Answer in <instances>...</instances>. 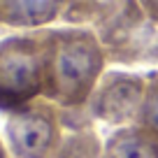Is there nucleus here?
Wrapping results in <instances>:
<instances>
[{
  "instance_id": "423d86ee",
  "label": "nucleus",
  "mask_w": 158,
  "mask_h": 158,
  "mask_svg": "<svg viewBox=\"0 0 158 158\" xmlns=\"http://www.w3.org/2000/svg\"><path fill=\"white\" fill-rule=\"evenodd\" d=\"M68 0H0V28L40 30L60 21Z\"/></svg>"
},
{
  "instance_id": "1a4fd4ad",
  "label": "nucleus",
  "mask_w": 158,
  "mask_h": 158,
  "mask_svg": "<svg viewBox=\"0 0 158 158\" xmlns=\"http://www.w3.org/2000/svg\"><path fill=\"white\" fill-rule=\"evenodd\" d=\"M135 126L158 137V72L147 74V89H144L142 107L135 118Z\"/></svg>"
},
{
  "instance_id": "9b49d317",
  "label": "nucleus",
  "mask_w": 158,
  "mask_h": 158,
  "mask_svg": "<svg viewBox=\"0 0 158 158\" xmlns=\"http://www.w3.org/2000/svg\"><path fill=\"white\" fill-rule=\"evenodd\" d=\"M137 2L142 5V10L147 12L149 19L158 23V0H137Z\"/></svg>"
},
{
  "instance_id": "20e7f679",
  "label": "nucleus",
  "mask_w": 158,
  "mask_h": 158,
  "mask_svg": "<svg viewBox=\"0 0 158 158\" xmlns=\"http://www.w3.org/2000/svg\"><path fill=\"white\" fill-rule=\"evenodd\" d=\"M63 133V107L40 95L7 114L2 142L12 158H54Z\"/></svg>"
},
{
  "instance_id": "f8f14e48",
  "label": "nucleus",
  "mask_w": 158,
  "mask_h": 158,
  "mask_svg": "<svg viewBox=\"0 0 158 158\" xmlns=\"http://www.w3.org/2000/svg\"><path fill=\"white\" fill-rule=\"evenodd\" d=\"M0 158H12L10 151H7V147H5V142H2V137H0Z\"/></svg>"
},
{
  "instance_id": "6e6552de",
  "label": "nucleus",
  "mask_w": 158,
  "mask_h": 158,
  "mask_svg": "<svg viewBox=\"0 0 158 158\" xmlns=\"http://www.w3.org/2000/svg\"><path fill=\"white\" fill-rule=\"evenodd\" d=\"M102 158H158V137L135 123L114 128L102 144Z\"/></svg>"
},
{
  "instance_id": "0eeeda50",
  "label": "nucleus",
  "mask_w": 158,
  "mask_h": 158,
  "mask_svg": "<svg viewBox=\"0 0 158 158\" xmlns=\"http://www.w3.org/2000/svg\"><path fill=\"white\" fill-rule=\"evenodd\" d=\"M63 139L54 158H102V139L86 109H63Z\"/></svg>"
},
{
  "instance_id": "39448f33",
  "label": "nucleus",
  "mask_w": 158,
  "mask_h": 158,
  "mask_svg": "<svg viewBox=\"0 0 158 158\" xmlns=\"http://www.w3.org/2000/svg\"><path fill=\"white\" fill-rule=\"evenodd\" d=\"M144 89L147 74L105 70L84 109L93 121H102L112 128L133 126L142 107Z\"/></svg>"
},
{
  "instance_id": "f03ea898",
  "label": "nucleus",
  "mask_w": 158,
  "mask_h": 158,
  "mask_svg": "<svg viewBox=\"0 0 158 158\" xmlns=\"http://www.w3.org/2000/svg\"><path fill=\"white\" fill-rule=\"evenodd\" d=\"M91 28L102 42L107 63H158V23L137 0H102Z\"/></svg>"
},
{
  "instance_id": "7ed1b4c3",
  "label": "nucleus",
  "mask_w": 158,
  "mask_h": 158,
  "mask_svg": "<svg viewBox=\"0 0 158 158\" xmlns=\"http://www.w3.org/2000/svg\"><path fill=\"white\" fill-rule=\"evenodd\" d=\"M49 28L19 30L0 40V112H14L44 93Z\"/></svg>"
},
{
  "instance_id": "f257e3e1",
  "label": "nucleus",
  "mask_w": 158,
  "mask_h": 158,
  "mask_svg": "<svg viewBox=\"0 0 158 158\" xmlns=\"http://www.w3.org/2000/svg\"><path fill=\"white\" fill-rule=\"evenodd\" d=\"M105 70L107 54L91 26L49 28L44 98L63 109H81Z\"/></svg>"
},
{
  "instance_id": "9d476101",
  "label": "nucleus",
  "mask_w": 158,
  "mask_h": 158,
  "mask_svg": "<svg viewBox=\"0 0 158 158\" xmlns=\"http://www.w3.org/2000/svg\"><path fill=\"white\" fill-rule=\"evenodd\" d=\"M100 5H102V0H68V7L60 21L65 26H91Z\"/></svg>"
}]
</instances>
